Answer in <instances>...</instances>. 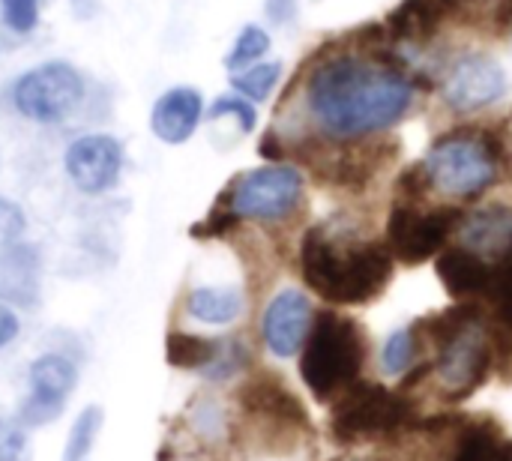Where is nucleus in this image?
Listing matches in <instances>:
<instances>
[{
    "label": "nucleus",
    "instance_id": "obj_28",
    "mask_svg": "<svg viewBox=\"0 0 512 461\" xmlns=\"http://www.w3.org/2000/svg\"><path fill=\"white\" fill-rule=\"evenodd\" d=\"M486 333L492 345V378L501 384H512V327H504L492 315L486 318Z\"/></svg>",
    "mask_w": 512,
    "mask_h": 461
},
{
    "label": "nucleus",
    "instance_id": "obj_8",
    "mask_svg": "<svg viewBox=\"0 0 512 461\" xmlns=\"http://www.w3.org/2000/svg\"><path fill=\"white\" fill-rule=\"evenodd\" d=\"M462 204H414V201H396L387 213L384 225V243L393 255L396 264L417 267L426 261H435L450 240L459 234L462 219H465Z\"/></svg>",
    "mask_w": 512,
    "mask_h": 461
},
{
    "label": "nucleus",
    "instance_id": "obj_6",
    "mask_svg": "<svg viewBox=\"0 0 512 461\" xmlns=\"http://www.w3.org/2000/svg\"><path fill=\"white\" fill-rule=\"evenodd\" d=\"M306 198L303 171L285 162H267L237 174L216 204L231 210L240 222L279 225L300 213Z\"/></svg>",
    "mask_w": 512,
    "mask_h": 461
},
{
    "label": "nucleus",
    "instance_id": "obj_14",
    "mask_svg": "<svg viewBox=\"0 0 512 461\" xmlns=\"http://www.w3.org/2000/svg\"><path fill=\"white\" fill-rule=\"evenodd\" d=\"M312 321H315V306H312L309 294L300 288H282L264 306L261 342L273 357L291 360L303 351Z\"/></svg>",
    "mask_w": 512,
    "mask_h": 461
},
{
    "label": "nucleus",
    "instance_id": "obj_35",
    "mask_svg": "<svg viewBox=\"0 0 512 461\" xmlns=\"http://www.w3.org/2000/svg\"><path fill=\"white\" fill-rule=\"evenodd\" d=\"M18 333H21V321H18L15 309L6 306V303L0 300V351H3L6 345H12Z\"/></svg>",
    "mask_w": 512,
    "mask_h": 461
},
{
    "label": "nucleus",
    "instance_id": "obj_21",
    "mask_svg": "<svg viewBox=\"0 0 512 461\" xmlns=\"http://www.w3.org/2000/svg\"><path fill=\"white\" fill-rule=\"evenodd\" d=\"M219 345H222V339H210V336H198V333H186V330H171L165 339V360H168V366H174L180 372L204 375L213 366Z\"/></svg>",
    "mask_w": 512,
    "mask_h": 461
},
{
    "label": "nucleus",
    "instance_id": "obj_7",
    "mask_svg": "<svg viewBox=\"0 0 512 461\" xmlns=\"http://www.w3.org/2000/svg\"><path fill=\"white\" fill-rule=\"evenodd\" d=\"M87 78L69 60H45L24 69L9 84V102L15 114L36 126H60L87 102Z\"/></svg>",
    "mask_w": 512,
    "mask_h": 461
},
{
    "label": "nucleus",
    "instance_id": "obj_26",
    "mask_svg": "<svg viewBox=\"0 0 512 461\" xmlns=\"http://www.w3.org/2000/svg\"><path fill=\"white\" fill-rule=\"evenodd\" d=\"M252 369V348L243 339H222L219 354L213 360V366L204 372L207 381H228L234 375H243Z\"/></svg>",
    "mask_w": 512,
    "mask_h": 461
},
{
    "label": "nucleus",
    "instance_id": "obj_23",
    "mask_svg": "<svg viewBox=\"0 0 512 461\" xmlns=\"http://www.w3.org/2000/svg\"><path fill=\"white\" fill-rule=\"evenodd\" d=\"M270 45H273V39H270V33L261 24L240 27V33L234 36L231 51L225 54V69L228 72H240V69H246L252 63H261V57L270 51Z\"/></svg>",
    "mask_w": 512,
    "mask_h": 461
},
{
    "label": "nucleus",
    "instance_id": "obj_33",
    "mask_svg": "<svg viewBox=\"0 0 512 461\" xmlns=\"http://www.w3.org/2000/svg\"><path fill=\"white\" fill-rule=\"evenodd\" d=\"M300 12L297 0H264V15L273 27H288Z\"/></svg>",
    "mask_w": 512,
    "mask_h": 461
},
{
    "label": "nucleus",
    "instance_id": "obj_34",
    "mask_svg": "<svg viewBox=\"0 0 512 461\" xmlns=\"http://www.w3.org/2000/svg\"><path fill=\"white\" fill-rule=\"evenodd\" d=\"M483 12L495 33H512V0H489Z\"/></svg>",
    "mask_w": 512,
    "mask_h": 461
},
{
    "label": "nucleus",
    "instance_id": "obj_4",
    "mask_svg": "<svg viewBox=\"0 0 512 461\" xmlns=\"http://www.w3.org/2000/svg\"><path fill=\"white\" fill-rule=\"evenodd\" d=\"M507 159V141L495 129L459 126L441 132L426 156L420 159L432 192L450 198L453 204H468L483 198L501 174Z\"/></svg>",
    "mask_w": 512,
    "mask_h": 461
},
{
    "label": "nucleus",
    "instance_id": "obj_19",
    "mask_svg": "<svg viewBox=\"0 0 512 461\" xmlns=\"http://www.w3.org/2000/svg\"><path fill=\"white\" fill-rule=\"evenodd\" d=\"M186 315L198 324L228 327L246 312V294L237 285H198L186 294Z\"/></svg>",
    "mask_w": 512,
    "mask_h": 461
},
{
    "label": "nucleus",
    "instance_id": "obj_30",
    "mask_svg": "<svg viewBox=\"0 0 512 461\" xmlns=\"http://www.w3.org/2000/svg\"><path fill=\"white\" fill-rule=\"evenodd\" d=\"M24 228H27V216H24L21 204L0 195V252L9 249L12 243H18L24 237Z\"/></svg>",
    "mask_w": 512,
    "mask_h": 461
},
{
    "label": "nucleus",
    "instance_id": "obj_12",
    "mask_svg": "<svg viewBox=\"0 0 512 461\" xmlns=\"http://www.w3.org/2000/svg\"><path fill=\"white\" fill-rule=\"evenodd\" d=\"M30 393L18 408V423L24 429L48 426L63 414L69 393L78 384V366L66 354H39L27 372Z\"/></svg>",
    "mask_w": 512,
    "mask_h": 461
},
{
    "label": "nucleus",
    "instance_id": "obj_25",
    "mask_svg": "<svg viewBox=\"0 0 512 461\" xmlns=\"http://www.w3.org/2000/svg\"><path fill=\"white\" fill-rule=\"evenodd\" d=\"M417 360H420V348H417V339H414L411 327H402V330L387 336V342L381 348V372L384 375L402 378Z\"/></svg>",
    "mask_w": 512,
    "mask_h": 461
},
{
    "label": "nucleus",
    "instance_id": "obj_27",
    "mask_svg": "<svg viewBox=\"0 0 512 461\" xmlns=\"http://www.w3.org/2000/svg\"><path fill=\"white\" fill-rule=\"evenodd\" d=\"M225 117H231L243 135L255 132V126H258V111H255V102L243 99L240 93H225V96H216V99L210 102L207 114H204V120H225Z\"/></svg>",
    "mask_w": 512,
    "mask_h": 461
},
{
    "label": "nucleus",
    "instance_id": "obj_18",
    "mask_svg": "<svg viewBox=\"0 0 512 461\" xmlns=\"http://www.w3.org/2000/svg\"><path fill=\"white\" fill-rule=\"evenodd\" d=\"M42 294V258L33 243H12L0 252V300L6 306L36 309Z\"/></svg>",
    "mask_w": 512,
    "mask_h": 461
},
{
    "label": "nucleus",
    "instance_id": "obj_20",
    "mask_svg": "<svg viewBox=\"0 0 512 461\" xmlns=\"http://www.w3.org/2000/svg\"><path fill=\"white\" fill-rule=\"evenodd\" d=\"M504 441V429L495 417H468L450 441L447 461H495Z\"/></svg>",
    "mask_w": 512,
    "mask_h": 461
},
{
    "label": "nucleus",
    "instance_id": "obj_5",
    "mask_svg": "<svg viewBox=\"0 0 512 461\" xmlns=\"http://www.w3.org/2000/svg\"><path fill=\"white\" fill-rule=\"evenodd\" d=\"M417 420H420L417 396L363 378L339 402L330 405L327 432L339 447L390 444L405 432H411Z\"/></svg>",
    "mask_w": 512,
    "mask_h": 461
},
{
    "label": "nucleus",
    "instance_id": "obj_2",
    "mask_svg": "<svg viewBox=\"0 0 512 461\" xmlns=\"http://www.w3.org/2000/svg\"><path fill=\"white\" fill-rule=\"evenodd\" d=\"M303 285L333 309L372 306L393 282L396 261L384 237H369L348 216L315 222L297 249Z\"/></svg>",
    "mask_w": 512,
    "mask_h": 461
},
{
    "label": "nucleus",
    "instance_id": "obj_15",
    "mask_svg": "<svg viewBox=\"0 0 512 461\" xmlns=\"http://www.w3.org/2000/svg\"><path fill=\"white\" fill-rule=\"evenodd\" d=\"M204 114H207V105H204L201 90L189 84H177L156 96L150 108V132L162 144L180 147L198 132Z\"/></svg>",
    "mask_w": 512,
    "mask_h": 461
},
{
    "label": "nucleus",
    "instance_id": "obj_9",
    "mask_svg": "<svg viewBox=\"0 0 512 461\" xmlns=\"http://www.w3.org/2000/svg\"><path fill=\"white\" fill-rule=\"evenodd\" d=\"M237 405L252 420L261 426L267 441H297L312 438L315 426L312 417L303 405V399L288 387V381L279 372H252L240 390H237Z\"/></svg>",
    "mask_w": 512,
    "mask_h": 461
},
{
    "label": "nucleus",
    "instance_id": "obj_36",
    "mask_svg": "<svg viewBox=\"0 0 512 461\" xmlns=\"http://www.w3.org/2000/svg\"><path fill=\"white\" fill-rule=\"evenodd\" d=\"M69 6H72V12H75V18H93L96 15V9H99V3L96 0H69Z\"/></svg>",
    "mask_w": 512,
    "mask_h": 461
},
{
    "label": "nucleus",
    "instance_id": "obj_17",
    "mask_svg": "<svg viewBox=\"0 0 512 461\" xmlns=\"http://www.w3.org/2000/svg\"><path fill=\"white\" fill-rule=\"evenodd\" d=\"M459 243L486 261H501L512 249V207L492 201L465 213L459 228Z\"/></svg>",
    "mask_w": 512,
    "mask_h": 461
},
{
    "label": "nucleus",
    "instance_id": "obj_31",
    "mask_svg": "<svg viewBox=\"0 0 512 461\" xmlns=\"http://www.w3.org/2000/svg\"><path fill=\"white\" fill-rule=\"evenodd\" d=\"M0 461H27V435L18 420H0Z\"/></svg>",
    "mask_w": 512,
    "mask_h": 461
},
{
    "label": "nucleus",
    "instance_id": "obj_1",
    "mask_svg": "<svg viewBox=\"0 0 512 461\" xmlns=\"http://www.w3.org/2000/svg\"><path fill=\"white\" fill-rule=\"evenodd\" d=\"M414 93L417 78L408 75L393 42L360 51L342 36L306 60L303 102L330 141H363L399 126L414 105Z\"/></svg>",
    "mask_w": 512,
    "mask_h": 461
},
{
    "label": "nucleus",
    "instance_id": "obj_22",
    "mask_svg": "<svg viewBox=\"0 0 512 461\" xmlns=\"http://www.w3.org/2000/svg\"><path fill=\"white\" fill-rule=\"evenodd\" d=\"M282 60H261V63H252L240 72H231V90L240 93L243 99L249 102H267L273 96V90L279 87L282 81Z\"/></svg>",
    "mask_w": 512,
    "mask_h": 461
},
{
    "label": "nucleus",
    "instance_id": "obj_10",
    "mask_svg": "<svg viewBox=\"0 0 512 461\" xmlns=\"http://www.w3.org/2000/svg\"><path fill=\"white\" fill-rule=\"evenodd\" d=\"M123 165H126L123 141L108 132L78 135L63 150V171L69 183L90 198L111 192L123 177Z\"/></svg>",
    "mask_w": 512,
    "mask_h": 461
},
{
    "label": "nucleus",
    "instance_id": "obj_16",
    "mask_svg": "<svg viewBox=\"0 0 512 461\" xmlns=\"http://www.w3.org/2000/svg\"><path fill=\"white\" fill-rule=\"evenodd\" d=\"M492 267L495 261H486L483 255L465 249L462 243H450L435 258V276L453 303H483L492 285Z\"/></svg>",
    "mask_w": 512,
    "mask_h": 461
},
{
    "label": "nucleus",
    "instance_id": "obj_13",
    "mask_svg": "<svg viewBox=\"0 0 512 461\" xmlns=\"http://www.w3.org/2000/svg\"><path fill=\"white\" fill-rule=\"evenodd\" d=\"M477 12L480 0H399L384 18V30L393 45H429L444 27Z\"/></svg>",
    "mask_w": 512,
    "mask_h": 461
},
{
    "label": "nucleus",
    "instance_id": "obj_11",
    "mask_svg": "<svg viewBox=\"0 0 512 461\" xmlns=\"http://www.w3.org/2000/svg\"><path fill=\"white\" fill-rule=\"evenodd\" d=\"M507 90H510V81H507L504 66L492 54H483V51H474L456 60V66L441 84L444 105L453 114H465V117L498 105L507 96Z\"/></svg>",
    "mask_w": 512,
    "mask_h": 461
},
{
    "label": "nucleus",
    "instance_id": "obj_32",
    "mask_svg": "<svg viewBox=\"0 0 512 461\" xmlns=\"http://www.w3.org/2000/svg\"><path fill=\"white\" fill-rule=\"evenodd\" d=\"M258 153H261V159H267V162H282V159H288V141H285V135L279 132V129H267L264 135H261V141H258Z\"/></svg>",
    "mask_w": 512,
    "mask_h": 461
},
{
    "label": "nucleus",
    "instance_id": "obj_37",
    "mask_svg": "<svg viewBox=\"0 0 512 461\" xmlns=\"http://www.w3.org/2000/svg\"><path fill=\"white\" fill-rule=\"evenodd\" d=\"M495 461H512V441H504L501 450H498V459Z\"/></svg>",
    "mask_w": 512,
    "mask_h": 461
},
{
    "label": "nucleus",
    "instance_id": "obj_29",
    "mask_svg": "<svg viewBox=\"0 0 512 461\" xmlns=\"http://www.w3.org/2000/svg\"><path fill=\"white\" fill-rule=\"evenodd\" d=\"M42 0H0V21L15 36H30L39 27Z\"/></svg>",
    "mask_w": 512,
    "mask_h": 461
},
{
    "label": "nucleus",
    "instance_id": "obj_3",
    "mask_svg": "<svg viewBox=\"0 0 512 461\" xmlns=\"http://www.w3.org/2000/svg\"><path fill=\"white\" fill-rule=\"evenodd\" d=\"M369 357L372 339L366 327L327 306L315 312L309 339L300 351V381L318 405H333L366 378Z\"/></svg>",
    "mask_w": 512,
    "mask_h": 461
},
{
    "label": "nucleus",
    "instance_id": "obj_24",
    "mask_svg": "<svg viewBox=\"0 0 512 461\" xmlns=\"http://www.w3.org/2000/svg\"><path fill=\"white\" fill-rule=\"evenodd\" d=\"M99 429H102V408L99 405H87L72 429H69V438H66V450H63V461H84L90 456L96 438H99Z\"/></svg>",
    "mask_w": 512,
    "mask_h": 461
}]
</instances>
